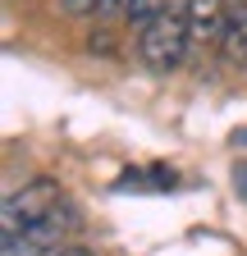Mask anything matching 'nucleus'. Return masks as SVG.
Wrapping results in <instances>:
<instances>
[{
  "label": "nucleus",
  "instance_id": "1",
  "mask_svg": "<svg viewBox=\"0 0 247 256\" xmlns=\"http://www.w3.org/2000/svg\"><path fill=\"white\" fill-rule=\"evenodd\" d=\"M188 46H192V37H188V18L174 14V10L156 14V18L142 28V37H138V55L151 64V69H160V74L178 69L183 55H188Z\"/></svg>",
  "mask_w": 247,
  "mask_h": 256
},
{
  "label": "nucleus",
  "instance_id": "2",
  "mask_svg": "<svg viewBox=\"0 0 247 256\" xmlns=\"http://www.w3.org/2000/svg\"><path fill=\"white\" fill-rule=\"evenodd\" d=\"M60 206H64V188H60L55 178H32V183H23L18 192L5 197V206H0V229H5V238L10 234H23L28 224L46 220Z\"/></svg>",
  "mask_w": 247,
  "mask_h": 256
},
{
  "label": "nucleus",
  "instance_id": "3",
  "mask_svg": "<svg viewBox=\"0 0 247 256\" xmlns=\"http://www.w3.org/2000/svg\"><path fill=\"white\" fill-rule=\"evenodd\" d=\"M69 224H74V210L60 206V210H50L46 220L28 224L23 234H10L0 256H55L60 242H64V229H69Z\"/></svg>",
  "mask_w": 247,
  "mask_h": 256
},
{
  "label": "nucleus",
  "instance_id": "4",
  "mask_svg": "<svg viewBox=\"0 0 247 256\" xmlns=\"http://www.w3.org/2000/svg\"><path fill=\"white\" fill-rule=\"evenodd\" d=\"M183 18H188V37H192L197 46H206V42H224L229 5H224V0H188V5H183Z\"/></svg>",
  "mask_w": 247,
  "mask_h": 256
},
{
  "label": "nucleus",
  "instance_id": "5",
  "mask_svg": "<svg viewBox=\"0 0 247 256\" xmlns=\"http://www.w3.org/2000/svg\"><path fill=\"white\" fill-rule=\"evenodd\" d=\"M224 55L229 60H238V64H247V5L238 0V5L229 10V28H224Z\"/></svg>",
  "mask_w": 247,
  "mask_h": 256
},
{
  "label": "nucleus",
  "instance_id": "6",
  "mask_svg": "<svg viewBox=\"0 0 247 256\" xmlns=\"http://www.w3.org/2000/svg\"><path fill=\"white\" fill-rule=\"evenodd\" d=\"M170 5H165V0H128V5H124V18H128V23H138V28H146L151 18H156V14H165Z\"/></svg>",
  "mask_w": 247,
  "mask_h": 256
},
{
  "label": "nucleus",
  "instance_id": "7",
  "mask_svg": "<svg viewBox=\"0 0 247 256\" xmlns=\"http://www.w3.org/2000/svg\"><path fill=\"white\" fill-rule=\"evenodd\" d=\"M64 14H101V0H60Z\"/></svg>",
  "mask_w": 247,
  "mask_h": 256
},
{
  "label": "nucleus",
  "instance_id": "8",
  "mask_svg": "<svg viewBox=\"0 0 247 256\" xmlns=\"http://www.w3.org/2000/svg\"><path fill=\"white\" fill-rule=\"evenodd\" d=\"M234 192L247 202V160H238V165H234Z\"/></svg>",
  "mask_w": 247,
  "mask_h": 256
},
{
  "label": "nucleus",
  "instance_id": "9",
  "mask_svg": "<svg viewBox=\"0 0 247 256\" xmlns=\"http://www.w3.org/2000/svg\"><path fill=\"white\" fill-rule=\"evenodd\" d=\"M124 5L128 0H101V14H124Z\"/></svg>",
  "mask_w": 247,
  "mask_h": 256
},
{
  "label": "nucleus",
  "instance_id": "10",
  "mask_svg": "<svg viewBox=\"0 0 247 256\" xmlns=\"http://www.w3.org/2000/svg\"><path fill=\"white\" fill-rule=\"evenodd\" d=\"M55 256H92V252H87V247H60Z\"/></svg>",
  "mask_w": 247,
  "mask_h": 256
},
{
  "label": "nucleus",
  "instance_id": "11",
  "mask_svg": "<svg viewBox=\"0 0 247 256\" xmlns=\"http://www.w3.org/2000/svg\"><path fill=\"white\" fill-rule=\"evenodd\" d=\"M242 5H247V0H242Z\"/></svg>",
  "mask_w": 247,
  "mask_h": 256
}]
</instances>
